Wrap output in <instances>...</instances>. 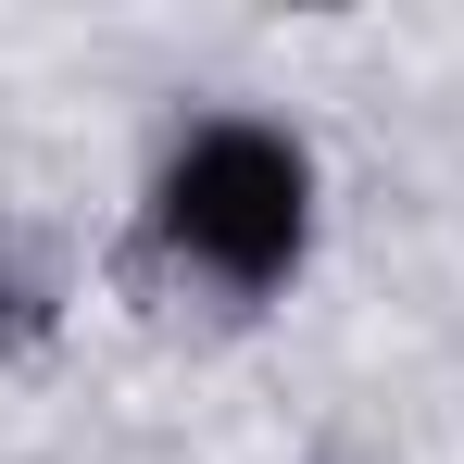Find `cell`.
<instances>
[{
	"label": "cell",
	"mask_w": 464,
	"mask_h": 464,
	"mask_svg": "<svg viewBox=\"0 0 464 464\" xmlns=\"http://www.w3.org/2000/svg\"><path fill=\"white\" fill-rule=\"evenodd\" d=\"M314 227H326V163L289 113H251V101L188 113L139 188V238L188 289H227V302H276L314 264Z\"/></svg>",
	"instance_id": "cell-1"
}]
</instances>
